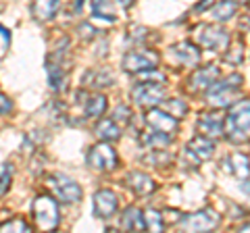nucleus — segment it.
<instances>
[{
	"mask_svg": "<svg viewBox=\"0 0 250 233\" xmlns=\"http://www.w3.org/2000/svg\"><path fill=\"white\" fill-rule=\"evenodd\" d=\"M223 131L231 142H246L250 136V100H238L229 106L223 121Z\"/></svg>",
	"mask_w": 250,
	"mask_h": 233,
	"instance_id": "nucleus-1",
	"label": "nucleus"
},
{
	"mask_svg": "<svg viewBox=\"0 0 250 233\" xmlns=\"http://www.w3.org/2000/svg\"><path fill=\"white\" fill-rule=\"evenodd\" d=\"M31 214H34L36 227L44 233H52L61 223V213H59V202L48 194H40L36 196L34 204H31Z\"/></svg>",
	"mask_w": 250,
	"mask_h": 233,
	"instance_id": "nucleus-2",
	"label": "nucleus"
},
{
	"mask_svg": "<svg viewBox=\"0 0 250 233\" xmlns=\"http://www.w3.org/2000/svg\"><path fill=\"white\" fill-rule=\"evenodd\" d=\"M240 90H242V75L231 73L225 79H217L210 85L207 90V100H208V104H213L217 108L231 106L236 102V98L240 96Z\"/></svg>",
	"mask_w": 250,
	"mask_h": 233,
	"instance_id": "nucleus-3",
	"label": "nucleus"
},
{
	"mask_svg": "<svg viewBox=\"0 0 250 233\" xmlns=\"http://www.w3.org/2000/svg\"><path fill=\"white\" fill-rule=\"evenodd\" d=\"M221 216L213 208H202L192 214L182 216L179 221V233H210L219 227Z\"/></svg>",
	"mask_w": 250,
	"mask_h": 233,
	"instance_id": "nucleus-4",
	"label": "nucleus"
},
{
	"mask_svg": "<svg viewBox=\"0 0 250 233\" xmlns=\"http://www.w3.org/2000/svg\"><path fill=\"white\" fill-rule=\"evenodd\" d=\"M85 162H88V167L94 171H113L119 165V156H117V152L113 150L111 144L100 142L88 150Z\"/></svg>",
	"mask_w": 250,
	"mask_h": 233,
	"instance_id": "nucleus-5",
	"label": "nucleus"
},
{
	"mask_svg": "<svg viewBox=\"0 0 250 233\" xmlns=\"http://www.w3.org/2000/svg\"><path fill=\"white\" fill-rule=\"evenodd\" d=\"M159 65V54L154 50H134L127 52L121 60L123 71L127 73H146Z\"/></svg>",
	"mask_w": 250,
	"mask_h": 233,
	"instance_id": "nucleus-6",
	"label": "nucleus"
},
{
	"mask_svg": "<svg viewBox=\"0 0 250 233\" xmlns=\"http://www.w3.org/2000/svg\"><path fill=\"white\" fill-rule=\"evenodd\" d=\"M48 183L52 192L57 194V198L61 202H65V204H75V202L82 200V185L75 179H71V177H67L62 173H54Z\"/></svg>",
	"mask_w": 250,
	"mask_h": 233,
	"instance_id": "nucleus-7",
	"label": "nucleus"
},
{
	"mask_svg": "<svg viewBox=\"0 0 250 233\" xmlns=\"http://www.w3.org/2000/svg\"><path fill=\"white\" fill-rule=\"evenodd\" d=\"M229 34L225 32L221 25H205L198 32V44L202 48L215 50V52H225L229 48Z\"/></svg>",
	"mask_w": 250,
	"mask_h": 233,
	"instance_id": "nucleus-8",
	"label": "nucleus"
},
{
	"mask_svg": "<svg viewBox=\"0 0 250 233\" xmlns=\"http://www.w3.org/2000/svg\"><path fill=\"white\" fill-rule=\"evenodd\" d=\"M163 96H165V85L163 83H148L142 81L138 83L134 90H131V100L142 106V108H152L159 102H163Z\"/></svg>",
	"mask_w": 250,
	"mask_h": 233,
	"instance_id": "nucleus-9",
	"label": "nucleus"
},
{
	"mask_svg": "<svg viewBox=\"0 0 250 233\" xmlns=\"http://www.w3.org/2000/svg\"><path fill=\"white\" fill-rule=\"evenodd\" d=\"M171 58L186 69H196L200 63V48L192 42H179L171 48Z\"/></svg>",
	"mask_w": 250,
	"mask_h": 233,
	"instance_id": "nucleus-10",
	"label": "nucleus"
},
{
	"mask_svg": "<svg viewBox=\"0 0 250 233\" xmlns=\"http://www.w3.org/2000/svg\"><path fill=\"white\" fill-rule=\"evenodd\" d=\"M119 208V198L113 190H100L94 194V214L98 219H111Z\"/></svg>",
	"mask_w": 250,
	"mask_h": 233,
	"instance_id": "nucleus-11",
	"label": "nucleus"
},
{
	"mask_svg": "<svg viewBox=\"0 0 250 233\" xmlns=\"http://www.w3.org/2000/svg\"><path fill=\"white\" fill-rule=\"evenodd\" d=\"M146 123L152 131H159V134H165V136H171L179 125V121L175 116L167 115L165 111H161V108H150L146 115Z\"/></svg>",
	"mask_w": 250,
	"mask_h": 233,
	"instance_id": "nucleus-12",
	"label": "nucleus"
},
{
	"mask_svg": "<svg viewBox=\"0 0 250 233\" xmlns=\"http://www.w3.org/2000/svg\"><path fill=\"white\" fill-rule=\"evenodd\" d=\"M213 152H215V144L210 142V139L207 137H192L190 142L186 144V154L190 156L194 162H207L208 158H213Z\"/></svg>",
	"mask_w": 250,
	"mask_h": 233,
	"instance_id": "nucleus-13",
	"label": "nucleus"
},
{
	"mask_svg": "<svg viewBox=\"0 0 250 233\" xmlns=\"http://www.w3.org/2000/svg\"><path fill=\"white\" fill-rule=\"evenodd\" d=\"M219 79V69L215 65L196 69L190 77V90L192 92H200V90H208L210 85Z\"/></svg>",
	"mask_w": 250,
	"mask_h": 233,
	"instance_id": "nucleus-14",
	"label": "nucleus"
},
{
	"mask_svg": "<svg viewBox=\"0 0 250 233\" xmlns=\"http://www.w3.org/2000/svg\"><path fill=\"white\" fill-rule=\"evenodd\" d=\"M198 134L200 137H207V139H213V137H221L223 136V116L221 115H202L200 121H198Z\"/></svg>",
	"mask_w": 250,
	"mask_h": 233,
	"instance_id": "nucleus-15",
	"label": "nucleus"
},
{
	"mask_svg": "<svg viewBox=\"0 0 250 233\" xmlns=\"http://www.w3.org/2000/svg\"><path fill=\"white\" fill-rule=\"evenodd\" d=\"M127 185L138 194V196H150V194L156 190L154 179L148 173H142V171H131L127 175Z\"/></svg>",
	"mask_w": 250,
	"mask_h": 233,
	"instance_id": "nucleus-16",
	"label": "nucleus"
},
{
	"mask_svg": "<svg viewBox=\"0 0 250 233\" xmlns=\"http://www.w3.org/2000/svg\"><path fill=\"white\" fill-rule=\"evenodd\" d=\"M113 83V75L106 69H88L82 77V85L83 88H94V90H103L108 88Z\"/></svg>",
	"mask_w": 250,
	"mask_h": 233,
	"instance_id": "nucleus-17",
	"label": "nucleus"
},
{
	"mask_svg": "<svg viewBox=\"0 0 250 233\" xmlns=\"http://www.w3.org/2000/svg\"><path fill=\"white\" fill-rule=\"evenodd\" d=\"M223 169H228V173L236 175L238 179H246L250 175V160L246 154L236 152V154H231V156H228V160L223 162Z\"/></svg>",
	"mask_w": 250,
	"mask_h": 233,
	"instance_id": "nucleus-18",
	"label": "nucleus"
},
{
	"mask_svg": "<svg viewBox=\"0 0 250 233\" xmlns=\"http://www.w3.org/2000/svg\"><path fill=\"white\" fill-rule=\"evenodd\" d=\"M121 229L127 233H142L144 231V214L140 208L129 206L121 214Z\"/></svg>",
	"mask_w": 250,
	"mask_h": 233,
	"instance_id": "nucleus-19",
	"label": "nucleus"
},
{
	"mask_svg": "<svg viewBox=\"0 0 250 233\" xmlns=\"http://www.w3.org/2000/svg\"><path fill=\"white\" fill-rule=\"evenodd\" d=\"M94 134L103 139L104 144H108V142H117L121 137V127L113 119H100L96 123V127H94Z\"/></svg>",
	"mask_w": 250,
	"mask_h": 233,
	"instance_id": "nucleus-20",
	"label": "nucleus"
},
{
	"mask_svg": "<svg viewBox=\"0 0 250 233\" xmlns=\"http://www.w3.org/2000/svg\"><path fill=\"white\" fill-rule=\"evenodd\" d=\"M59 9H61L59 0H42V2H34L31 15H34L36 21H50Z\"/></svg>",
	"mask_w": 250,
	"mask_h": 233,
	"instance_id": "nucleus-21",
	"label": "nucleus"
},
{
	"mask_svg": "<svg viewBox=\"0 0 250 233\" xmlns=\"http://www.w3.org/2000/svg\"><path fill=\"white\" fill-rule=\"evenodd\" d=\"M144 214V229L148 233H165V219H163V213L154 211V208H148L142 213Z\"/></svg>",
	"mask_w": 250,
	"mask_h": 233,
	"instance_id": "nucleus-22",
	"label": "nucleus"
},
{
	"mask_svg": "<svg viewBox=\"0 0 250 233\" xmlns=\"http://www.w3.org/2000/svg\"><path fill=\"white\" fill-rule=\"evenodd\" d=\"M83 108H85V116H90V119H96V116H100V115L104 113V108H106V96H103V94H90L88 98H85Z\"/></svg>",
	"mask_w": 250,
	"mask_h": 233,
	"instance_id": "nucleus-23",
	"label": "nucleus"
},
{
	"mask_svg": "<svg viewBox=\"0 0 250 233\" xmlns=\"http://www.w3.org/2000/svg\"><path fill=\"white\" fill-rule=\"evenodd\" d=\"M115 9H117L115 2H104V0H96V2H92V15H94V17L103 19V21H108V23L117 21Z\"/></svg>",
	"mask_w": 250,
	"mask_h": 233,
	"instance_id": "nucleus-24",
	"label": "nucleus"
},
{
	"mask_svg": "<svg viewBox=\"0 0 250 233\" xmlns=\"http://www.w3.org/2000/svg\"><path fill=\"white\" fill-rule=\"evenodd\" d=\"M236 11H238V2H233V0H228V2H225L223 0V2H217L213 6V17L217 21H228L236 15Z\"/></svg>",
	"mask_w": 250,
	"mask_h": 233,
	"instance_id": "nucleus-25",
	"label": "nucleus"
},
{
	"mask_svg": "<svg viewBox=\"0 0 250 233\" xmlns=\"http://www.w3.org/2000/svg\"><path fill=\"white\" fill-rule=\"evenodd\" d=\"M144 146H150V148H167V146L171 144V136H165V134H159V131H148V134H144V137L140 139Z\"/></svg>",
	"mask_w": 250,
	"mask_h": 233,
	"instance_id": "nucleus-26",
	"label": "nucleus"
},
{
	"mask_svg": "<svg viewBox=\"0 0 250 233\" xmlns=\"http://www.w3.org/2000/svg\"><path fill=\"white\" fill-rule=\"evenodd\" d=\"M0 233H34L25 219H11L0 225Z\"/></svg>",
	"mask_w": 250,
	"mask_h": 233,
	"instance_id": "nucleus-27",
	"label": "nucleus"
},
{
	"mask_svg": "<svg viewBox=\"0 0 250 233\" xmlns=\"http://www.w3.org/2000/svg\"><path fill=\"white\" fill-rule=\"evenodd\" d=\"M161 111H165L167 115L175 116V119L179 121V116H184L188 113V106H186L184 100H167V102H163Z\"/></svg>",
	"mask_w": 250,
	"mask_h": 233,
	"instance_id": "nucleus-28",
	"label": "nucleus"
},
{
	"mask_svg": "<svg viewBox=\"0 0 250 233\" xmlns=\"http://www.w3.org/2000/svg\"><path fill=\"white\" fill-rule=\"evenodd\" d=\"M11 179H13V167L11 165H4L2 167V173H0V198L9 192V185H11Z\"/></svg>",
	"mask_w": 250,
	"mask_h": 233,
	"instance_id": "nucleus-29",
	"label": "nucleus"
},
{
	"mask_svg": "<svg viewBox=\"0 0 250 233\" xmlns=\"http://www.w3.org/2000/svg\"><path fill=\"white\" fill-rule=\"evenodd\" d=\"M111 119L119 125V123H129V119H131V111H129V106H125V104H119L115 108V113H113V116Z\"/></svg>",
	"mask_w": 250,
	"mask_h": 233,
	"instance_id": "nucleus-30",
	"label": "nucleus"
},
{
	"mask_svg": "<svg viewBox=\"0 0 250 233\" xmlns=\"http://www.w3.org/2000/svg\"><path fill=\"white\" fill-rule=\"evenodd\" d=\"M242 58H244L242 57V44H236L231 50H225V60H228V63L236 65V63H242Z\"/></svg>",
	"mask_w": 250,
	"mask_h": 233,
	"instance_id": "nucleus-31",
	"label": "nucleus"
},
{
	"mask_svg": "<svg viewBox=\"0 0 250 233\" xmlns=\"http://www.w3.org/2000/svg\"><path fill=\"white\" fill-rule=\"evenodd\" d=\"M9 46H11V32L0 25V57L9 50Z\"/></svg>",
	"mask_w": 250,
	"mask_h": 233,
	"instance_id": "nucleus-32",
	"label": "nucleus"
},
{
	"mask_svg": "<svg viewBox=\"0 0 250 233\" xmlns=\"http://www.w3.org/2000/svg\"><path fill=\"white\" fill-rule=\"evenodd\" d=\"M142 79L148 81V83H165V75H163L161 71H156V69H152V71L142 73Z\"/></svg>",
	"mask_w": 250,
	"mask_h": 233,
	"instance_id": "nucleus-33",
	"label": "nucleus"
},
{
	"mask_svg": "<svg viewBox=\"0 0 250 233\" xmlns=\"http://www.w3.org/2000/svg\"><path fill=\"white\" fill-rule=\"evenodd\" d=\"M77 34H80L83 40H92L94 34H96V29L92 27V23H82V25L77 27Z\"/></svg>",
	"mask_w": 250,
	"mask_h": 233,
	"instance_id": "nucleus-34",
	"label": "nucleus"
},
{
	"mask_svg": "<svg viewBox=\"0 0 250 233\" xmlns=\"http://www.w3.org/2000/svg\"><path fill=\"white\" fill-rule=\"evenodd\" d=\"M13 111V102L6 94H0V115H6Z\"/></svg>",
	"mask_w": 250,
	"mask_h": 233,
	"instance_id": "nucleus-35",
	"label": "nucleus"
},
{
	"mask_svg": "<svg viewBox=\"0 0 250 233\" xmlns=\"http://www.w3.org/2000/svg\"><path fill=\"white\" fill-rule=\"evenodd\" d=\"M240 233H250V223H248V225H244V227L240 229Z\"/></svg>",
	"mask_w": 250,
	"mask_h": 233,
	"instance_id": "nucleus-36",
	"label": "nucleus"
}]
</instances>
